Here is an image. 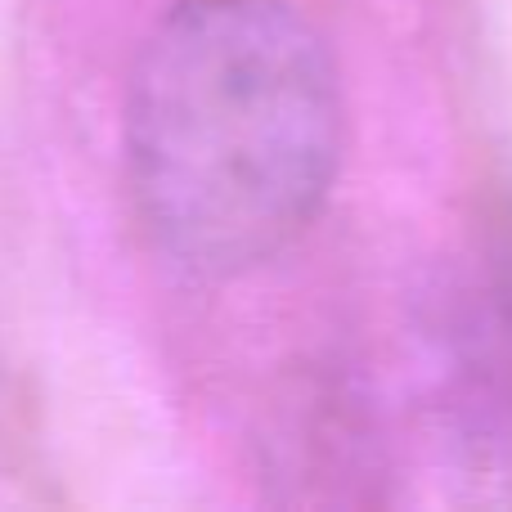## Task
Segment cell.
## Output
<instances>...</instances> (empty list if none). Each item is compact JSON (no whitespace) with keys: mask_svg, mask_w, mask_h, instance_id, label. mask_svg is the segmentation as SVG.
<instances>
[{"mask_svg":"<svg viewBox=\"0 0 512 512\" xmlns=\"http://www.w3.org/2000/svg\"><path fill=\"white\" fill-rule=\"evenodd\" d=\"M342 162L328 45L288 0H180L126 95V171L158 248L198 274L270 261Z\"/></svg>","mask_w":512,"mask_h":512,"instance_id":"1","label":"cell"}]
</instances>
